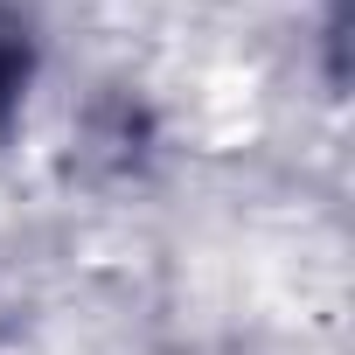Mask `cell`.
Masks as SVG:
<instances>
[{
  "mask_svg": "<svg viewBox=\"0 0 355 355\" xmlns=\"http://www.w3.org/2000/svg\"><path fill=\"white\" fill-rule=\"evenodd\" d=\"M35 63H42L35 21L21 15V0H0V132L21 119V105L35 91Z\"/></svg>",
  "mask_w": 355,
  "mask_h": 355,
  "instance_id": "1",
  "label": "cell"
}]
</instances>
